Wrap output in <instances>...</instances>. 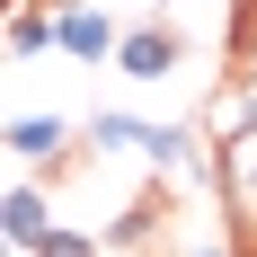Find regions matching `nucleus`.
Returning a JSON list of instances; mask_svg holds the SVG:
<instances>
[{"instance_id": "nucleus-1", "label": "nucleus", "mask_w": 257, "mask_h": 257, "mask_svg": "<svg viewBox=\"0 0 257 257\" xmlns=\"http://www.w3.org/2000/svg\"><path fill=\"white\" fill-rule=\"evenodd\" d=\"M186 62V36L169 18H151V27H124V45H115V71L124 80H169Z\"/></svg>"}, {"instance_id": "nucleus-2", "label": "nucleus", "mask_w": 257, "mask_h": 257, "mask_svg": "<svg viewBox=\"0 0 257 257\" xmlns=\"http://www.w3.org/2000/svg\"><path fill=\"white\" fill-rule=\"evenodd\" d=\"M204 133H213V151H248L257 142V71L248 80H222L204 106Z\"/></svg>"}, {"instance_id": "nucleus-3", "label": "nucleus", "mask_w": 257, "mask_h": 257, "mask_svg": "<svg viewBox=\"0 0 257 257\" xmlns=\"http://www.w3.org/2000/svg\"><path fill=\"white\" fill-rule=\"evenodd\" d=\"M115 45H124V27L106 18L98 0H71V9H62V53H80V62H115Z\"/></svg>"}, {"instance_id": "nucleus-4", "label": "nucleus", "mask_w": 257, "mask_h": 257, "mask_svg": "<svg viewBox=\"0 0 257 257\" xmlns=\"http://www.w3.org/2000/svg\"><path fill=\"white\" fill-rule=\"evenodd\" d=\"M0 239H9V248H45L53 239V213H45L36 186H9V195H0Z\"/></svg>"}, {"instance_id": "nucleus-5", "label": "nucleus", "mask_w": 257, "mask_h": 257, "mask_svg": "<svg viewBox=\"0 0 257 257\" xmlns=\"http://www.w3.org/2000/svg\"><path fill=\"white\" fill-rule=\"evenodd\" d=\"M9 53H18V62L62 53V9H9Z\"/></svg>"}, {"instance_id": "nucleus-6", "label": "nucleus", "mask_w": 257, "mask_h": 257, "mask_svg": "<svg viewBox=\"0 0 257 257\" xmlns=\"http://www.w3.org/2000/svg\"><path fill=\"white\" fill-rule=\"evenodd\" d=\"M9 151L18 160H62L71 151V124H62V115H18V124H9Z\"/></svg>"}, {"instance_id": "nucleus-7", "label": "nucleus", "mask_w": 257, "mask_h": 257, "mask_svg": "<svg viewBox=\"0 0 257 257\" xmlns=\"http://www.w3.org/2000/svg\"><path fill=\"white\" fill-rule=\"evenodd\" d=\"M160 231V195H142V204H124V213H115V222H106V248H142V239H151Z\"/></svg>"}, {"instance_id": "nucleus-8", "label": "nucleus", "mask_w": 257, "mask_h": 257, "mask_svg": "<svg viewBox=\"0 0 257 257\" xmlns=\"http://www.w3.org/2000/svg\"><path fill=\"white\" fill-rule=\"evenodd\" d=\"M36 257H106V239H89V231H62V222H53V239Z\"/></svg>"}, {"instance_id": "nucleus-9", "label": "nucleus", "mask_w": 257, "mask_h": 257, "mask_svg": "<svg viewBox=\"0 0 257 257\" xmlns=\"http://www.w3.org/2000/svg\"><path fill=\"white\" fill-rule=\"evenodd\" d=\"M195 257H231V248H195Z\"/></svg>"}]
</instances>
